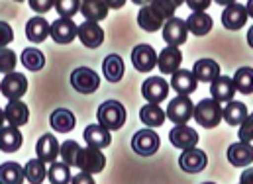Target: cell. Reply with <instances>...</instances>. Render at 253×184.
Here are the masks:
<instances>
[{"instance_id": "20", "label": "cell", "mask_w": 253, "mask_h": 184, "mask_svg": "<svg viewBox=\"0 0 253 184\" xmlns=\"http://www.w3.org/2000/svg\"><path fill=\"white\" fill-rule=\"evenodd\" d=\"M228 161L234 167H248L253 163V145L248 141H238L228 147Z\"/></svg>"}, {"instance_id": "26", "label": "cell", "mask_w": 253, "mask_h": 184, "mask_svg": "<svg viewBox=\"0 0 253 184\" xmlns=\"http://www.w3.org/2000/svg\"><path fill=\"white\" fill-rule=\"evenodd\" d=\"M192 73L200 82H214L220 76V65L212 59H198L194 63Z\"/></svg>"}, {"instance_id": "35", "label": "cell", "mask_w": 253, "mask_h": 184, "mask_svg": "<svg viewBox=\"0 0 253 184\" xmlns=\"http://www.w3.org/2000/svg\"><path fill=\"white\" fill-rule=\"evenodd\" d=\"M26 179L30 184H42L47 177V169H45V163L42 159H32L26 163Z\"/></svg>"}, {"instance_id": "57", "label": "cell", "mask_w": 253, "mask_h": 184, "mask_svg": "<svg viewBox=\"0 0 253 184\" xmlns=\"http://www.w3.org/2000/svg\"><path fill=\"white\" fill-rule=\"evenodd\" d=\"M240 184H242V183H240Z\"/></svg>"}, {"instance_id": "2", "label": "cell", "mask_w": 253, "mask_h": 184, "mask_svg": "<svg viewBox=\"0 0 253 184\" xmlns=\"http://www.w3.org/2000/svg\"><path fill=\"white\" fill-rule=\"evenodd\" d=\"M224 118V108L214 98H204L194 106V120L206 129H214Z\"/></svg>"}, {"instance_id": "3", "label": "cell", "mask_w": 253, "mask_h": 184, "mask_svg": "<svg viewBox=\"0 0 253 184\" xmlns=\"http://www.w3.org/2000/svg\"><path fill=\"white\" fill-rule=\"evenodd\" d=\"M71 86L81 94H92L100 86V76L88 67H79L71 73Z\"/></svg>"}, {"instance_id": "54", "label": "cell", "mask_w": 253, "mask_h": 184, "mask_svg": "<svg viewBox=\"0 0 253 184\" xmlns=\"http://www.w3.org/2000/svg\"><path fill=\"white\" fill-rule=\"evenodd\" d=\"M14 2H24V0H14Z\"/></svg>"}, {"instance_id": "8", "label": "cell", "mask_w": 253, "mask_h": 184, "mask_svg": "<svg viewBox=\"0 0 253 184\" xmlns=\"http://www.w3.org/2000/svg\"><path fill=\"white\" fill-rule=\"evenodd\" d=\"M157 61H159V57H157L155 49H153L151 45H147V43L135 45V47L131 49V65H133L135 71H139V73H149V71H153V69L157 67Z\"/></svg>"}, {"instance_id": "38", "label": "cell", "mask_w": 253, "mask_h": 184, "mask_svg": "<svg viewBox=\"0 0 253 184\" xmlns=\"http://www.w3.org/2000/svg\"><path fill=\"white\" fill-rule=\"evenodd\" d=\"M81 145L77 143V141H65L61 143V159H63V163H67L69 167H77V163H79V155H81Z\"/></svg>"}, {"instance_id": "50", "label": "cell", "mask_w": 253, "mask_h": 184, "mask_svg": "<svg viewBox=\"0 0 253 184\" xmlns=\"http://www.w3.org/2000/svg\"><path fill=\"white\" fill-rule=\"evenodd\" d=\"M248 43H250V47L253 49V26L250 28V32H248Z\"/></svg>"}, {"instance_id": "4", "label": "cell", "mask_w": 253, "mask_h": 184, "mask_svg": "<svg viewBox=\"0 0 253 184\" xmlns=\"http://www.w3.org/2000/svg\"><path fill=\"white\" fill-rule=\"evenodd\" d=\"M131 149L137 155H141V157L155 155L157 149H159V135L151 127H143V129H139V131L133 133V137H131Z\"/></svg>"}, {"instance_id": "19", "label": "cell", "mask_w": 253, "mask_h": 184, "mask_svg": "<svg viewBox=\"0 0 253 184\" xmlns=\"http://www.w3.org/2000/svg\"><path fill=\"white\" fill-rule=\"evenodd\" d=\"M84 141L88 147H96V149H104L112 143V135H110V129H106L102 123H92V125H86L84 133H83Z\"/></svg>"}, {"instance_id": "36", "label": "cell", "mask_w": 253, "mask_h": 184, "mask_svg": "<svg viewBox=\"0 0 253 184\" xmlns=\"http://www.w3.org/2000/svg\"><path fill=\"white\" fill-rule=\"evenodd\" d=\"M47 179L51 184H69L73 181L71 177V167L67 163H51L47 169Z\"/></svg>"}, {"instance_id": "29", "label": "cell", "mask_w": 253, "mask_h": 184, "mask_svg": "<svg viewBox=\"0 0 253 184\" xmlns=\"http://www.w3.org/2000/svg\"><path fill=\"white\" fill-rule=\"evenodd\" d=\"M187 26L192 36H206L212 30V18L206 12H192L187 18Z\"/></svg>"}, {"instance_id": "13", "label": "cell", "mask_w": 253, "mask_h": 184, "mask_svg": "<svg viewBox=\"0 0 253 184\" xmlns=\"http://www.w3.org/2000/svg\"><path fill=\"white\" fill-rule=\"evenodd\" d=\"M248 18H250L248 8H246L244 4H240V2H236V4H230V6L224 8V14H222V26H224L226 30L236 32V30H240V28L246 26Z\"/></svg>"}, {"instance_id": "41", "label": "cell", "mask_w": 253, "mask_h": 184, "mask_svg": "<svg viewBox=\"0 0 253 184\" xmlns=\"http://www.w3.org/2000/svg\"><path fill=\"white\" fill-rule=\"evenodd\" d=\"M149 4H151V8H153L157 14H161L165 20L175 18V10H177V8H175L169 0H151Z\"/></svg>"}, {"instance_id": "49", "label": "cell", "mask_w": 253, "mask_h": 184, "mask_svg": "<svg viewBox=\"0 0 253 184\" xmlns=\"http://www.w3.org/2000/svg\"><path fill=\"white\" fill-rule=\"evenodd\" d=\"M216 4H220V6H230V4H236L238 0H214Z\"/></svg>"}, {"instance_id": "17", "label": "cell", "mask_w": 253, "mask_h": 184, "mask_svg": "<svg viewBox=\"0 0 253 184\" xmlns=\"http://www.w3.org/2000/svg\"><path fill=\"white\" fill-rule=\"evenodd\" d=\"M79 36V26L71 18H59L51 24V39L55 43H71Z\"/></svg>"}, {"instance_id": "48", "label": "cell", "mask_w": 253, "mask_h": 184, "mask_svg": "<svg viewBox=\"0 0 253 184\" xmlns=\"http://www.w3.org/2000/svg\"><path fill=\"white\" fill-rule=\"evenodd\" d=\"M104 2H106V6L112 8V10H118V8H122V6L126 4V0H104Z\"/></svg>"}, {"instance_id": "34", "label": "cell", "mask_w": 253, "mask_h": 184, "mask_svg": "<svg viewBox=\"0 0 253 184\" xmlns=\"http://www.w3.org/2000/svg\"><path fill=\"white\" fill-rule=\"evenodd\" d=\"M20 61H22V65L28 71H34L36 73V71H42L45 67V55L40 49H36V47H28V49L22 51Z\"/></svg>"}, {"instance_id": "31", "label": "cell", "mask_w": 253, "mask_h": 184, "mask_svg": "<svg viewBox=\"0 0 253 184\" xmlns=\"http://www.w3.org/2000/svg\"><path fill=\"white\" fill-rule=\"evenodd\" d=\"M26 179V169L14 161H8L0 167V184H22Z\"/></svg>"}, {"instance_id": "25", "label": "cell", "mask_w": 253, "mask_h": 184, "mask_svg": "<svg viewBox=\"0 0 253 184\" xmlns=\"http://www.w3.org/2000/svg\"><path fill=\"white\" fill-rule=\"evenodd\" d=\"M22 143H24V137H22V133H20V129L18 127H14V125H2V133H0V149L4 151V153H14V151H18L20 147H22Z\"/></svg>"}, {"instance_id": "23", "label": "cell", "mask_w": 253, "mask_h": 184, "mask_svg": "<svg viewBox=\"0 0 253 184\" xmlns=\"http://www.w3.org/2000/svg\"><path fill=\"white\" fill-rule=\"evenodd\" d=\"M196 84H198V78L194 76L192 71H187V69H179L177 73L171 74V86L179 92V94H185L189 96L196 90Z\"/></svg>"}, {"instance_id": "52", "label": "cell", "mask_w": 253, "mask_h": 184, "mask_svg": "<svg viewBox=\"0 0 253 184\" xmlns=\"http://www.w3.org/2000/svg\"><path fill=\"white\" fill-rule=\"evenodd\" d=\"M169 2H171V4L175 6V8H179V6H181V4H185L187 0H169Z\"/></svg>"}, {"instance_id": "18", "label": "cell", "mask_w": 253, "mask_h": 184, "mask_svg": "<svg viewBox=\"0 0 253 184\" xmlns=\"http://www.w3.org/2000/svg\"><path fill=\"white\" fill-rule=\"evenodd\" d=\"M210 92H212V98L214 100H218L220 104H224V102H232L234 100V94L238 92V88H236V84H234V78H230V76H218L214 82H210Z\"/></svg>"}, {"instance_id": "16", "label": "cell", "mask_w": 253, "mask_h": 184, "mask_svg": "<svg viewBox=\"0 0 253 184\" xmlns=\"http://www.w3.org/2000/svg\"><path fill=\"white\" fill-rule=\"evenodd\" d=\"M36 155H38V159H42L43 163H49V165L55 163L57 157L61 155V145L57 143L55 135H51V133L42 135L40 141H38V145H36Z\"/></svg>"}, {"instance_id": "1", "label": "cell", "mask_w": 253, "mask_h": 184, "mask_svg": "<svg viewBox=\"0 0 253 184\" xmlns=\"http://www.w3.org/2000/svg\"><path fill=\"white\" fill-rule=\"evenodd\" d=\"M96 118H98V123H102L106 129L118 131V129L124 127L127 114L122 102H118V100H106V102H102L98 106Z\"/></svg>"}, {"instance_id": "14", "label": "cell", "mask_w": 253, "mask_h": 184, "mask_svg": "<svg viewBox=\"0 0 253 184\" xmlns=\"http://www.w3.org/2000/svg\"><path fill=\"white\" fill-rule=\"evenodd\" d=\"M2 118L8 125L22 127L30 120V110L22 100H10L2 110Z\"/></svg>"}, {"instance_id": "40", "label": "cell", "mask_w": 253, "mask_h": 184, "mask_svg": "<svg viewBox=\"0 0 253 184\" xmlns=\"http://www.w3.org/2000/svg\"><path fill=\"white\" fill-rule=\"evenodd\" d=\"M16 63H18L16 53H14L12 49H8V47H2V51H0V73H2V74L14 73Z\"/></svg>"}, {"instance_id": "51", "label": "cell", "mask_w": 253, "mask_h": 184, "mask_svg": "<svg viewBox=\"0 0 253 184\" xmlns=\"http://www.w3.org/2000/svg\"><path fill=\"white\" fill-rule=\"evenodd\" d=\"M131 2H133V4H137V6H147L151 0H131Z\"/></svg>"}, {"instance_id": "21", "label": "cell", "mask_w": 253, "mask_h": 184, "mask_svg": "<svg viewBox=\"0 0 253 184\" xmlns=\"http://www.w3.org/2000/svg\"><path fill=\"white\" fill-rule=\"evenodd\" d=\"M181 63H183V53H181V49L175 47V45H167V47L159 53L157 67H159V71H161L163 74H173V73L179 71Z\"/></svg>"}, {"instance_id": "43", "label": "cell", "mask_w": 253, "mask_h": 184, "mask_svg": "<svg viewBox=\"0 0 253 184\" xmlns=\"http://www.w3.org/2000/svg\"><path fill=\"white\" fill-rule=\"evenodd\" d=\"M28 2H30V8L36 14H45V12H49L55 6L57 0H28Z\"/></svg>"}, {"instance_id": "53", "label": "cell", "mask_w": 253, "mask_h": 184, "mask_svg": "<svg viewBox=\"0 0 253 184\" xmlns=\"http://www.w3.org/2000/svg\"><path fill=\"white\" fill-rule=\"evenodd\" d=\"M246 8H248V14L253 18V0H250V2H248V6H246Z\"/></svg>"}, {"instance_id": "6", "label": "cell", "mask_w": 253, "mask_h": 184, "mask_svg": "<svg viewBox=\"0 0 253 184\" xmlns=\"http://www.w3.org/2000/svg\"><path fill=\"white\" fill-rule=\"evenodd\" d=\"M194 116V104L189 96L185 94H179L177 98H173L167 106V118L173 123L181 125V123H187Z\"/></svg>"}, {"instance_id": "10", "label": "cell", "mask_w": 253, "mask_h": 184, "mask_svg": "<svg viewBox=\"0 0 253 184\" xmlns=\"http://www.w3.org/2000/svg\"><path fill=\"white\" fill-rule=\"evenodd\" d=\"M187 36H189V26H187V20H181V18H171L165 22L163 26V39L167 41V45H183L187 41Z\"/></svg>"}, {"instance_id": "30", "label": "cell", "mask_w": 253, "mask_h": 184, "mask_svg": "<svg viewBox=\"0 0 253 184\" xmlns=\"http://www.w3.org/2000/svg\"><path fill=\"white\" fill-rule=\"evenodd\" d=\"M108 6L104 0H84L81 6V14L88 20V22H100L108 16Z\"/></svg>"}, {"instance_id": "5", "label": "cell", "mask_w": 253, "mask_h": 184, "mask_svg": "<svg viewBox=\"0 0 253 184\" xmlns=\"http://www.w3.org/2000/svg\"><path fill=\"white\" fill-rule=\"evenodd\" d=\"M77 167H79L83 173L98 175V173H102L104 167H106V157H104L102 151L96 149V147H84V149H81Z\"/></svg>"}, {"instance_id": "33", "label": "cell", "mask_w": 253, "mask_h": 184, "mask_svg": "<svg viewBox=\"0 0 253 184\" xmlns=\"http://www.w3.org/2000/svg\"><path fill=\"white\" fill-rule=\"evenodd\" d=\"M248 106L244 102H228L226 108H224V120L230 123V125H242V123L248 120Z\"/></svg>"}, {"instance_id": "22", "label": "cell", "mask_w": 253, "mask_h": 184, "mask_svg": "<svg viewBox=\"0 0 253 184\" xmlns=\"http://www.w3.org/2000/svg\"><path fill=\"white\" fill-rule=\"evenodd\" d=\"M137 24H139L141 30L153 34V32H157V30H163L165 18H163L161 14H157V12L151 8V4H147V6H141V10L137 12Z\"/></svg>"}, {"instance_id": "11", "label": "cell", "mask_w": 253, "mask_h": 184, "mask_svg": "<svg viewBox=\"0 0 253 184\" xmlns=\"http://www.w3.org/2000/svg\"><path fill=\"white\" fill-rule=\"evenodd\" d=\"M169 139H171V145L177 147V149H192L196 147L198 143V133L196 129H192L187 123H181V125H175L171 131H169Z\"/></svg>"}, {"instance_id": "47", "label": "cell", "mask_w": 253, "mask_h": 184, "mask_svg": "<svg viewBox=\"0 0 253 184\" xmlns=\"http://www.w3.org/2000/svg\"><path fill=\"white\" fill-rule=\"evenodd\" d=\"M242 184H253V169H246L242 173V179H240Z\"/></svg>"}, {"instance_id": "28", "label": "cell", "mask_w": 253, "mask_h": 184, "mask_svg": "<svg viewBox=\"0 0 253 184\" xmlns=\"http://www.w3.org/2000/svg\"><path fill=\"white\" fill-rule=\"evenodd\" d=\"M49 123H51V127H53L55 131H59V133H69V131L75 129L77 120H75V114H73L71 110H67V108H57L55 112H51Z\"/></svg>"}, {"instance_id": "37", "label": "cell", "mask_w": 253, "mask_h": 184, "mask_svg": "<svg viewBox=\"0 0 253 184\" xmlns=\"http://www.w3.org/2000/svg\"><path fill=\"white\" fill-rule=\"evenodd\" d=\"M234 84L238 92L242 94H252L253 92V69L252 67H242L234 74Z\"/></svg>"}, {"instance_id": "7", "label": "cell", "mask_w": 253, "mask_h": 184, "mask_svg": "<svg viewBox=\"0 0 253 184\" xmlns=\"http://www.w3.org/2000/svg\"><path fill=\"white\" fill-rule=\"evenodd\" d=\"M141 94L151 104H161L169 96V82L163 76H149L141 84Z\"/></svg>"}, {"instance_id": "15", "label": "cell", "mask_w": 253, "mask_h": 184, "mask_svg": "<svg viewBox=\"0 0 253 184\" xmlns=\"http://www.w3.org/2000/svg\"><path fill=\"white\" fill-rule=\"evenodd\" d=\"M79 39L83 41L84 47L88 49H96L102 45L104 41V30L98 26V22H83L79 26Z\"/></svg>"}, {"instance_id": "42", "label": "cell", "mask_w": 253, "mask_h": 184, "mask_svg": "<svg viewBox=\"0 0 253 184\" xmlns=\"http://www.w3.org/2000/svg\"><path fill=\"white\" fill-rule=\"evenodd\" d=\"M240 141H248V143H252L253 141V114L248 116V120L240 125Z\"/></svg>"}, {"instance_id": "24", "label": "cell", "mask_w": 253, "mask_h": 184, "mask_svg": "<svg viewBox=\"0 0 253 184\" xmlns=\"http://www.w3.org/2000/svg\"><path fill=\"white\" fill-rule=\"evenodd\" d=\"M47 36H51V26H49V22L45 18L36 16L32 20H28V24H26V37L32 43H42Z\"/></svg>"}, {"instance_id": "12", "label": "cell", "mask_w": 253, "mask_h": 184, "mask_svg": "<svg viewBox=\"0 0 253 184\" xmlns=\"http://www.w3.org/2000/svg\"><path fill=\"white\" fill-rule=\"evenodd\" d=\"M206 165H208L206 153L200 151V149H196V147L183 151V155L179 157V167H181L185 173H189V175L202 173V171L206 169Z\"/></svg>"}, {"instance_id": "32", "label": "cell", "mask_w": 253, "mask_h": 184, "mask_svg": "<svg viewBox=\"0 0 253 184\" xmlns=\"http://www.w3.org/2000/svg\"><path fill=\"white\" fill-rule=\"evenodd\" d=\"M102 73L110 82H120L124 76V61L120 55H108L102 61Z\"/></svg>"}, {"instance_id": "9", "label": "cell", "mask_w": 253, "mask_h": 184, "mask_svg": "<svg viewBox=\"0 0 253 184\" xmlns=\"http://www.w3.org/2000/svg\"><path fill=\"white\" fill-rule=\"evenodd\" d=\"M0 90H2V94H4L8 100H20V98L28 92V78H26L22 73L4 74L2 84H0Z\"/></svg>"}, {"instance_id": "46", "label": "cell", "mask_w": 253, "mask_h": 184, "mask_svg": "<svg viewBox=\"0 0 253 184\" xmlns=\"http://www.w3.org/2000/svg\"><path fill=\"white\" fill-rule=\"evenodd\" d=\"M71 184H96V183H94L92 175H88V173H79L77 177H73Z\"/></svg>"}, {"instance_id": "27", "label": "cell", "mask_w": 253, "mask_h": 184, "mask_svg": "<svg viewBox=\"0 0 253 184\" xmlns=\"http://www.w3.org/2000/svg\"><path fill=\"white\" fill-rule=\"evenodd\" d=\"M167 118V112H163V108L159 104H151L147 102L141 110H139V120L145 123L147 127H161Z\"/></svg>"}, {"instance_id": "39", "label": "cell", "mask_w": 253, "mask_h": 184, "mask_svg": "<svg viewBox=\"0 0 253 184\" xmlns=\"http://www.w3.org/2000/svg\"><path fill=\"white\" fill-rule=\"evenodd\" d=\"M83 2L81 0H57L55 2V10L61 18H73L77 12H81Z\"/></svg>"}, {"instance_id": "44", "label": "cell", "mask_w": 253, "mask_h": 184, "mask_svg": "<svg viewBox=\"0 0 253 184\" xmlns=\"http://www.w3.org/2000/svg\"><path fill=\"white\" fill-rule=\"evenodd\" d=\"M12 37H14L12 28H10L6 22H0V45H2V47L8 45V43L12 41Z\"/></svg>"}, {"instance_id": "45", "label": "cell", "mask_w": 253, "mask_h": 184, "mask_svg": "<svg viewBox=\"0 0 253 184\" xmlns=\"http://www.w3.org/2000/svg\"><path fill=\"white\" fill-rule=\"evenodd\" d=\"M189 8L192 12H206L212 4V0H187Z\"/></svg>"}, {"instance_id": "55", "label": "cell", "mask_w": 253, "mask_h": 184, "mask_svg": "<svg viewBox=\"0 0 253 184\" xmlns=\"http://www.w3.org/2000/svg\"><path fill=\"white\" fill-rule=\"evenodd\" d=\"M202 184H214V183H202Z\"/></svg>"}, {"instance_id": "56", "label": "cell", "mask_w": 253, "mask_h": 184, "mask_svg": "<svg viewBox=\"0 0 253 184\" xmlns=\"http://www.w3.org/2000/svg\"><path fill=\"white\" fill-rule=\"evenodd\" d=\"M83 2H84V0H83Z\"/></svg>"}]
</instances>
